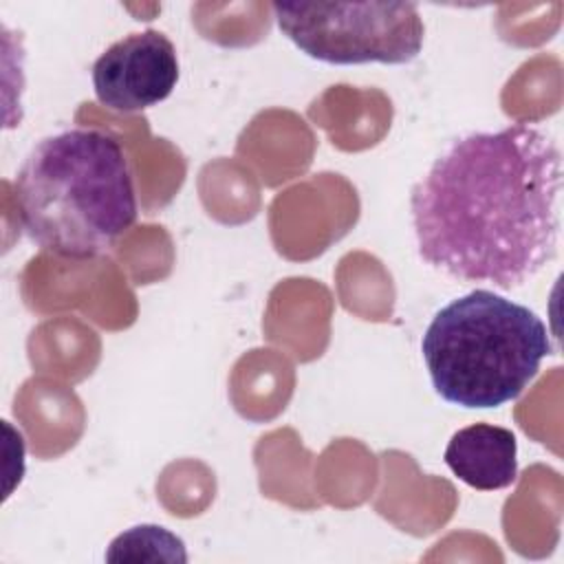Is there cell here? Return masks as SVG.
<instances>
[{"instance_id": "7a4b0ae2", "label": "cell", "mask_w": 564, "mask_h": 564, "mask_svg": "<svg viewBox=\"0 0 564 564\" xmlns=\"http://www.w3.org/2000/svg\"><path fill=\"white\" fill-rule=\"evenodd\" d=\"M13 194L26 236L66 260L104 253L139 214L128 154L99 128L42 137L24 156Z\"/></svg>"}, {"instance_id": "6da1fadb", "label": "cell", "mask_w": 564, "mask_h": 564, "mask_svg": "<svg viewBox=\"0 0 564 564\" xmlns=\"http://www.w3.org/2000/svg\"><path fill=\"white\" fill-rule=\"evenodd\" d=\"M562 152L531 123L452 139L410 192L425 264L511 291L538 275L560 242Z\"/></svg>"}, {"instance_id": "3957f363", "label": "cell", "mask_w": 564, "mask_h": 564, "mask_svg": "<svg viewBox=\"0 0 564 564\" xmlns=\"http://www.w3.org/2000/svg\"><path fill=\"white\" fill-rule=\"evenodd\" d=\"M421 352L441 399L489 410L522 394L551 355V337L529 306L474 289L432 315Z\"/></svg>"}, {"instance_id": "8992f818", "label": "cell", "mask_w": 564, "mask_h": 564, "mask_svg": "<svg viewBox=\"0 0 564 564\" xmlns=\"http://www.w3.org/2000/svg\"><path fill=\"white\" fill-rule=\"evenodd\" d=\"M443 458L460 482L480 491L505 489L518 476L516 434L491 423H474L454 432Z\"/></svg>"}, {"instance_id": "52a82bcc", "label": "cell", "mask_w": 564, "mask_h": 564, "mask_svg": "<svg viewBox=\"0 0 564 564\" xmlns=\"http://www.w3.org/2000/svg\"><path fill=\"white\" fill-rule=\"evenodd\" d=\"M108 562H187L185 542L159 524H137L119 533L106 551Z\"/></svg>"}, {"instance_id": "277c9868", "label": "cell", "mask_w": 564, "mask_h": 564, "mask_svg": "<svg viewBox=\"0 0 564 564\" xmlns=\"http://www.w3.org/2000/svg\"><path fill=\"white\" fill-rule=\"evenodd\" d=\"M280 31L326 64H408L425 24L414 2H275Z\"/></svg>"}, {"instance_id": "5b68a950", "label": "cell", "mask_w": 564, "mask_h": 564, "mask_svg": "<svg viewBox=\"0 0 564 564\" xmlns=\"http://www.w3.org/2000/svg\"><path fill=\"white\" fill-rule=\"evenodd\" d=\"M97 99L117 112H139L161 104L178 82V57L156 29L130 33L110 44L90 70Z\"/></svg>"}]
</instances>
